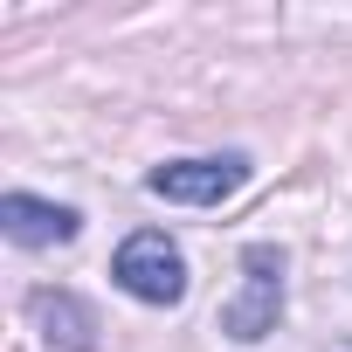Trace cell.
<instances>
[{
  "instance_id": "cell-1",
  "label": "cell",
  "mask_w": 352,
  "mask_h": 352,
  "mask_svg": "<svg viewBox=\"0 0 352 352\" xmlns=\"http://www.w3.org/2000/svg\"><path fill=\"white\" fill-rule=\"evenodd\" d=\"M276 318H283V256L270 242H249L242 249V290L221 304V331L235 345H256L276 331Z\"/></svg>"
},
{
  "instance_id": "cell-2",
  "label": "cell",
  "mask_w": 352,
  "mask_h": 352,
  "mask_svg": "<svg viewBox=\"0 0 352 352\" xmlns=\"http://www.w3.org/2000/svg\"><path fill=\"white\" fill-rule=\"evenodd\" d=\"M111 276H118V290H124V297L159 304V311L187 297V256H180V242L159 235V228H138V235L111 256Z\"/></svg>"
},
{
  "instance_id": "cell-3",
  "label": "cell",
  "mask_w": 352,
  "mask_h": 352,
  "mask_svg": "<svg viewBox=\"0 0 352 352\" xmlns=\"http://www.w3.org/2000/svg\"><path fill=\"white\" fill-rule=\"evenodd\" d=\"M249 180V159L242 152H221V159H173V166H152L145 187L159 201H180V208H221L235 187Z\"/></svg>"
},
{
  "instance_id": "cell-4",
  "label": "cell",
  "mask_w": 352,
  "mask_h": 352,
  "mask_svg": "<svg viewBox=\"0 0 352 352\" xmlns=\"http://www.w3.org/2000/svg\"><path fill=\"white\" fill-rule=\"evenodd\" d=\"M76 208H56V201H35V194H8L0 201V235L14 249H56V242H76Z\"/></svg>"
},
{
  "instance_id": "cell-5",
  "label": "cell",
  "mask_w": 352,
  "mask_h": 352,
  "mask_svg": "<svg viewBox=\"0 0 352 352\" xmlns=\"http://www.w3.org/2000/svg\"><path fill=\"white\" fill-rule=\"evenodd\" d=\"M28 318H35V331H42L56 352H97V318H90L83 297H69V290H35V297H28Z\"/></svg>"
}]
</instances>
